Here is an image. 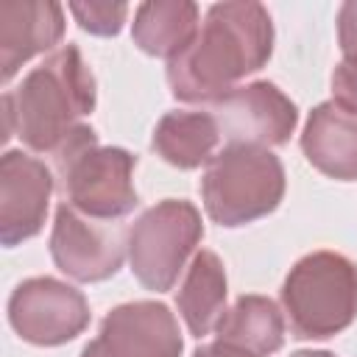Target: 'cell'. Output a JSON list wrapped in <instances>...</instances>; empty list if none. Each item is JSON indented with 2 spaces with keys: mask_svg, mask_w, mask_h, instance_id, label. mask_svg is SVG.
I'll return each mask as SVG.
<instances>
[{
  "mask_svg": "<svg viewBox=\"0 0 357 357\" xmlns=\"http://www.w3.org/2000/svg\"><path fill=\"white\" fill-rule=\"evenodd\" d=\"M273 53L271 14L259 3H215L192 45L167 61L176 100L218 103L237 81L262 70Z\"/></svg>",
  "mask_w": 357,
  "mask_h": 357,
  "instance_id": "6da1fadb",
  "label": "cell"
},
{
  "mask_svg": "<svg viewBox=\"0 0 357 357\" xmlns=\"http://www.w3.org/2000/svg\"><path fill=\"white\" fill-rule=\"evenodd\" d=\"M95 109V75L75 45L53 50L14 92L3 95V139L17 134L31 151L56 153Z\"/></svg>",
  "mask_w": 357,
  "mask_h": 357,
  "instance_id": "7a4b0ae2",
  "label": "cell"
},
{
  "mask_svg": "<svg viewBox=\"0 0 357 357\" xmlns=\"http://www.w3.org/2000/svg\"><path fill=\"white\" fill-rule=\"evenodd\" d=\"M53 162L64 204L86 218L117 220L139 204L131 181L137 156L114 145L100 148L95 131L84 123L61 142Z\"/></svg>",
  "mask_w": 357,
  "mask_h": 357,
  "instance_id": "3957f363",
  "label": "cell"
},
{
  "mask_svg": "<svg viewBox=\"0 0 357 357\" xmlns=\"http://www.w3.org/2000/svg\"><path fill=\"white\" fill-rule=\"evenodd\" d=\"M282 307L298 340L343 332L357 318V265L335 251L301 257L282 284Z\"/></svg>",
  "mask_w": 357,
  "mask_h": 357,
  "instance_id": "277c9868",
  "label": "cell"
},
{
  "mask_svg": "<svg viewBox=\"0 0 357 357\" xmlns=\"http://www.w3.org/2000/svg\"><path fill=\"white\" fill-rule=\"evenodd\" d=\"M284 195V167L268 148L226 145L206 165L201 198L206 215L226 226H245L271 215Z\"/></svg>",
  "mask_w": 357,
  "mask_h": 357,
  "instance_id": "5b68a950",
  "label": "cell"
},
{
  "mask_svg": "<svg viewBox=\"0 0 357 357\" xmlns=\"http://www.w3.org/2000/svg\"><path fill=\"white\" fill-rule=\"evenodd\" d=\"M204 237L201 212L184 198H165L145 209L128 229L131 273L145 290L165 293L176 284Z\"/></svg>",
  "mask_w": 357,
  "mask_h": 357,
  "instance_id": "8992f818",
  "label": "cell"
},
{
  "mask_svg": "<svg viewBox=\"0 0 357 357\" xmlns=\"http://www.w3.org/2000/svg\"><path fill=\"white\" fill-rule=\"evenodd\" d=\"M8 324L33 346H61L75 340L89 324V304L81 290L53 276H33L14 287Z\"/></svg>",
  "mask_w": 357,
  "mask_h": 357,
  "instance_id": "52a82bcc",
  "label": "cell"
},
{
  "mask_svg": "<svg viewBox=\"0 0 357 357\" xmlns=\"http://www.w3.org/2000/svg\"><path fill=\"white\" fill-rule=\"evenodd\" d=\"M128 234H123L114 220H95L59 204L53 231H50V257L61 273L75 282H103L114 276L126 259Z\"/></svg>",
  "mask_w": 357,
  "mask_h": 357,
  "instance_id": "ba28073f",
  "label": "cell"
},
{
  "mask_svg": "<svg viewBox=\"0 0 357 357\" xmlns=\"http://www.w3.org/2000/svg\"><path fill=\"white\" fill-rule=\"evenodd\" d=\"M209 114L229 145L251 148L284 145L298 123L296 103L271 81H254L231 89L209 106Z\"/></svg>",
  "mask_w": 357,
  "mask_h": 357,
  "instance_id": "9c48e42d",
  "label": "cell"
},
{
  "mask_svg": "<svg viewBox=\"0 0 357 357\" xmlns=\"http://www.w3.org/2000/svg\"><path fill=\"white\" fill-rule=\"evenodd\" d=\"M184 340L176 315L162 301H128L114 307L81 357H181Z\"/></svg>",
  "mask_w": 357,
  "mask_h": 357,
  "instance_id": "30bf717a",
  "label": "cell"
},
{
  "mask_svg": "<svg viewBox=\"0 0 357 357\" xmlns=\"http://www.w3.org/2000/svg\"><path fill=\"white\" fill-rule=\"evenodd\" d=\"M53 192V176L45 162L22 153L6 151L0 159V243L17 245L39 234L47 201Z\"/></svg>",
  "mask_w": 357,
  "mask_h": 357,
  "instance_id": "8fae6325",
  "label": "cell"
},
{
  "mask_svg": "<svg viewBox=\"0 0 357 357\" xmlns=\"http://www.w3.org/2000/svg\"><path fill=\"white\" fill-rule=\"evenodd\" d=\"M64 36V11L59 3L11 0L0 3V78L14 73L36 53L50 50Z\"/></svg>",
  "mask_w": 357,
  "mask_h": 357,
  "instance_id": "7c38bea8",
  "label": "cell"
},
{
  "mask_svg": "<svg viewBox=\"0 0 357 357\" xmlns=\"http://www.w3.org/2000/svg\"><path fill=\"white\" fill-rule=\"evenodd\" d=\"M301 151L318 173L337 181H357V112L335 100L318 103L307 117Z\"/></svg>",
  "mask_w": 357,
  "mask_h": 357,
  "instance_id": "4fadbf2b",
  "label": "cell"
},
{
  "mask_svg": "<svg viewBox=\"0 0 357 357\" xmlns=\"http://www.w3.org/2000/svg\"><path fill=\"white\" fill-rule=\"evenodd\" d=\"M198 33V6L190 0H156L142 3L134 14V45L148 53L173 61L184 53Z\"/></svg>",
  "mask_w": 357,
  "mask_h": 357,
  "instance_id": "5bb4252c",
  "label": "cell"
},
{
  "mask_svg": "<svg viewBox=\"0 0 357 357\" xmlns=\"http://www.w3.org/2000/svg\"><path fill=\"white\" fill-rule=\"evenodd\" d=\"M176 307L190 335H209L226 312V271L215 251H198L176 293Z\"/></svg>",
  "mask_w": 357,
  "mask_h": 357,
  "instance_id": "9a60e30c",
  "label": "cell"
},
{
  "mask_svg": "<svg viewBox=\"0 0 357 357\" xmlns=\"http://www.w3.org/2000/svg\"><path fill=\"white\" fill-rule=\"evenodd\" d=\"M220 139L218 123L209 112H167L153 128V151L178 170L201 167L215 156Z\"/></svg>",
  "mask_w": 357,
  "mask_h": 357,
  "instance_id": "2e32d148",
  "label": "cell"
},
{
  "mask_svg": "<svg viewBox=\"0 0 357 357\" xmlns=\"http://www.w3.org/2000/svg\"><path fill=\"white\" fill-rule=\"evenodd\" d=\"M218 340L234 343L257 357H268L284 343V318L268 296H240L215 326Z\"/></svg>",
  "mask_w": 357,
  "mask_h": 357,
  "instance_id": "e0dca14e",
  "label": "cell"
},
{
  "mask_svg": "<svg viewBox=\"0 0 357 357\" xmlns=\"http://www.w3.org/2000/svg\"><path fill=\"white\" fill-rule=\"evenodd\" d=\"M70 11L84 31L95 36H114L126 22L128 6L126 3H70Z\"/></svg>",
  "mask_w": 357,
  "mask_h": 357,
  "instance_id": "ac0fdd59",
  "label": "cell"
},
{
  "mask_svg": "<svg viewBox=\"0 0 357 357\" xmlns=\"http://www.w3.org/2000/svg\"><path fill=\"white\" fill-rule=\"evenodd\" d=\"M332 100L357 112V59H343L332 73Z\"/></svg>",
  "mask_w": 357,
  "mask_h": 357,
  "instance_id": "d6986e66",
  "label": "cell"
},
{
  "mask_svg": "<svg viewBox=\"0 0 357 357\" xmlns=\"http://www.w3.org/2000/svg\"><path fill=\"white\" fill-rule=\"evenodd\" d=\"M337 42L346 59H357V0H349L337 11Z\"/></svg>",
  "mask_w": 357,
  "mask_h": 357,
  "instance_id": "ffe728a7",
  "label": "cell"
},
{
  "mask_svg": "<svg viewBox=\"0 0 357 357\" xmlns=\"http://www.w3.org/2000/svg\"><path fill=\"white\" fill-rule=\"evenodd\" d=\"M192 357H257V354H251V351H245V349H240V346H234V343L215 340V343H206V346L195 349Z\"/></svg>",
  "mask_w": 357,
  "mask_h": 357,
  "instance_id": "44dd1931",
  "label": "cell"
},
{
  "mask_svg": "<svg viewBox=\"0 0 357 357\" xmlns=\"http://www.w3.org/2000/svg\"><path fill=\"white\" fill-rule=\"evenodd\" d=\"M290 357H335V354L332 351H296Z\"/></svg>",
  "mask_w": 357,
  "mask_h": 357,
  "instance_id": "7402d4cb",
  "label": "cell"
}]
</instances>
